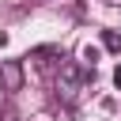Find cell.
I'll return each mask as SVG.
<instances>
[{
	"mask_svg": "<svg viewBox=\"0 0 121 121\" xmlns=\"http://www.w3.org/2000/svg\"><path fill=\"white\" fill-rule=\"evenodd\" d=\"M0 121H19L15 113H8V110H0Z\"/></svg>",
	"mask_w": 121,
	"mask_h": 121,
	"instance_id": "cell-6",
	"label": "cell"
},
{
	"mask_svg": "<svg viewBox=\"0 0 121 121\" xmlns=\"http://www.w3.org/2000/svg\"><path fill=\"white\" fill-rule=\"evenodd\" d=\"M98 57H102V49H98V45H87V49H83V60H87L91 68L98 64Z\"/></svg>",
	"mask_w": 121,
	"mask_h": 121,
	"instance_id": "cell-4",
	"label": "cell"
},
{
	"mask_svg": "<svg viewBox=\"0 0 121 121\" xmlns=\"http://www.w3.org/2000/svg\"><path fill=\"white\" fill-rule=\"evenodd\" d=\"M102 45H106L110 53H121V34H113V30H106V34H102Z\"/></svg>",
	"mask_w": 121,
	"mask_h": 121,
	"instance_id": "cell-3",
	"label": "cell"
},
{
	"mask_svg": "<svg viewBox=\"0 0 121 121\" xmlns=\"http://www.w3.org/2000/svg\"><path fill=\"white\" fill-rule=\"evenodd\" d=\"M4 45H8V34H4V30H0V49H4Z\"/></svg>",
	"mask_w": 121,
	"mask_h": 121,
	"instance_id": "cell-7",
	"label": "cell"
},
{
	"mask_svg": "<svg viewBox=\"0 0 121 121\" xmlns=\"http://www.w3.org/2000/svg\"><path fill=\"white\" fill-rule=\"evenodd\" d=\"M113 87H117V91H121V64H117V68H113Z\"/></svg>",
	"mask_w": 121,
	"mask_h": 121,
	"instance_id": "cell-5",
	"label": "cell"
},
{
	"mask_svg": "<svg viewBox=\"0 0 121 121\" xmlns=\"http://www.w3.org/2000/svg\"><path fill=\"white\" fill-rule=\"evenodd\" d=\"M23 60H0V87L8 91V95H15V91H23Z\"/></svg>",
	"mask_w": 121,
	"mask_h": 121,
	"instance_id": "cell-2",
	"label": "cell"
},
{
	"mask_svg": "<svg viewBox=\"0 0 121 121\" xmlns=\"http://www.w3.org/2000/svg\"><path fill=\"white\" fill-rule=\"evenodd\" d=\"M79 91H83V68L72 64V60H64V64H60V76H57V95H60L64 102H76Z\"/></svg>",
	"mask_w": 121,
	"mask_h": 121,
	"instance_id": "cell-1",
	"label": "cell"
}]
</instances>
